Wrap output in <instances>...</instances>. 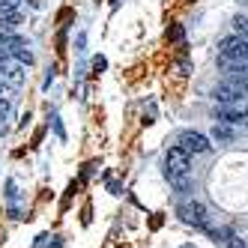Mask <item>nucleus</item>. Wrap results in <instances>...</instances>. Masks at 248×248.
Segmentation results:
<instances>
[{"label":"nucleus","mask_w":248,"mask_h":248,"mask_svg":"<svg viewBox=\"0 0 248 248\" xmlns=\"http://www.w3.org/2000/svg\"><path fill=\"white\" fill-rule=\"evenodd\" d=\"M245 111H248V108H245Z\"/></svg>","instance_id":"aec40b11"},{"label":"nucleus","mask_w":248,"mask_h":248,"mask_svg":"<svg viewBox=\"0 0 248 248\" xmlns=\"http://www.w3.org/2000/svg\"><path fill=\"white\" fill-rule=\"evenodd\" d=\"M165 176L170 180V186L183 176H191V162H188V153L183 147H170L165 153Z\"/></svg>","instance_id":"f257e3e1"},{"label":"nucleus","mask_w":248,"mask_h":248,"mask_svg":"<svg viewBox=\"0 0 248 248\" xmlns=\"http://www.w3.org/2000/svg\"><path fill=\"white\" fill-rule=\"evenodd\" d=\"M0 24H9V27H15V24H21V15L15 12V9H9V12H3V15H0Z\"/></svg>","instance_id":"9b49d317"},{"label":"nucleus","mask_w":248,"mask_h":248,"mask_svg":"<svg viewBox=\"0 0 248 248\" xmlns=\"http://www.w3.org/2000/svg\"><path fill=\"white\" fill-rule=\"evenodd\" d=\"M233 27H236V33L242 39H248V18H242V15H236L233 18Z\"/></svg>","instance_id":"f8f14e48"},{"label":"nucleus","mask_w":248,"mask_h":248,"mask_svg":"<svg viewBox=\"0 0 248 248\" xmlns=\"http://www.w3.org/2000/svg\"><path fill=\"white\" fill-rule=\"evenodd\" d=\"M0 81H6L12 87L24 84V66L21 63H0Z\"/></svg>","instance_id":"423d86ee"},{"label":"nucleus","mask_w":248,"mask_h":248,"mask_svg":"<svg viewBox=\"0 0 248 248\" xmlns=\"http://www.w3.org/2000/svg\"><path fill=\"white\" fill-rule=\"evenodd\" d=\"M245 117H248V111H245L242 102L233 105V108H218V111H216V120H221V123H239V120H245Z\"/></svg>","instance_id":"0eeeda50"},{"label":"nucleus","mask_w":248,"mask_h":248,"mask_svg":"<svg viewBox=\"0 0 248 248\" xmlns=\"http://www.w3.org/2000/svg\"><path fill=\"white\" fill-rule=\"evenodd\" d=\"M180 218L186 221V224H194V227H201V230H209V212H206V206L203 203H198V201H188V203H180Z\"/></svg>","instance_id":"20e7f679"},{"label":"nucleus","mask_w":248,"mask_h":248,"mask_svg":"<svg viewBox=\"0 0 248 248\" xmlns=\"http://www.w3.org/2000/svg\"><path fill=\"white\" fill-rule=\"evenodd\" d=\"M0 93H3V81H0Z\"/></svg>","instance_id":"a211bd4d"},{"label":"nucleus","mask_w":248,"mask_h":248,"mask_svg":"<svg viewBox=\"0 0 248 248\" xmlns=\"http://www.w3.org/2000/svg\"><path fill=\"white\" fill-rule=\"evenodd\" d=\"M114 3H117V0H114Z\"/></svg>","instance_id":"6ab92c4d"},{"label":"nucleus","mask_w":248,"mask_h":248,"mask_svg":"<svg viewBox=\"0 0 248 248\" xmlns=\"http://www.w3.org/2000/svg\"><path fill=\"white\" fill-rule=\"evenodd\" d=\"M218 57L248 63V39H242L239 33H233V36H224V39L218 42Z\"/></svg>","instance_id":"7ed1b4c3"},{"label":"nucleus","mask_w":248,"mask_h":248,"mask_svg":"<svg viewBox=\"0 0 248 248\" xmlns=\"http://www.w3.org/2000/svg\"><path fill=\"white\" fill-rule=\"evenodd\" d=\"M9 54H12L15 60H18L21 66H30V63H33V54H30V51H27V45H21V48H15V51H9Z\"/></svg>","instance_id":"1a4fd4ad"},{"label":"nucleus","mask_w":248,"mask_h":248,"mask_svg":"<svg viewBox=\"0 0 248 248\" xmlns=\"http://www.w3.org/2000/svg\"><path fill=\"white\" fill-rule=\"evenodd\" d=\"M212 140H218V144H233L236 132L230 129L227 123H216V126H212Z\"/></svg>","instance_id":"6e6552de"},{"label":"nucleus","mask_w":248,"mask_h":248,"mask_svg":"<svg viewBox=\"0 0 248 248\" xmlns=\"http://www.w3.org/2000/svg\"><path fill=\"white\" fill-rule=\"evenodd\" d=\"M9 36H12V27H9V24H0V45H3Z\"/></svg>","instance_id":"dca6fc26"},{"label":"nucleus","mask_w":248,"mask_h":248,"mask_svg":"<svg viewBox=\"0 0 248 248\" xmlns=\"http://www.w3.org/2000/svg\"><path fill=\"white\" fill-rule=\"evenodd\" d=\"M212 96H216L218 102H224V105H239L245 96H248V81H239V78H224L216 90H212Z\"/></svg>","instance_id":"f03ea898"},{"label":"nucleus","mask_w":248,"mask_h":248,"mask_svg":"<svg viewBox=\"0 0 248 248\" xmlns=\"http://www.w3.org/2000/svg\"><path fill=\"white\" fill-rule=\"evenodd\" d=\"M221 248H248V245H245V242H242V239H239L236 233H230V236H227V239L221 242Z\"/></svg>","instance_id":"ddd939ff"},{"label":"nucleus","mask_w":248,"mask_h":248,"mask_svg":"<svg viewBox=\"0 0 248 248\" xmlns=\"http://www.w3.org/2000/svg\"><path fill=\"white\" fill-rule=\"evenodd\" d=\"M51 126H54V132H57V138H66V132H63V123H60V117L54 114L51 117Z\"/></svg>","instance_id":"2eb2a0df"},{"label":"nucleus","mask_w":248,"mask_h":248,"mask_svg":"<svg viewBox=\"0 0 248 248\" xmlns=\"http://www.w3.org/2000/svg\"><path fill=\"white\" fill-rule=\"evenodd\" d=\"M6 117H9V102H6V99H0V132L6 129V126H3V120H6Z\"/></svg>","instance_id":"4468645a"},{"label":"nucleus","mask_w":248,"mask_h":248,"mask_svg":"<svg viewBox=\"0 0 248 248\" xmlns=\"http://www.w3.org/2000/svg\"><path fill=\"white\" fill-rule=\"evenodd\" d=\"M6 57H9V51H6V48H0V63H6Z\"/></svg>","instance_id":"f3484780"},{"label":"nucleus","mask_w":248,"mask_h":248,"mask_svg":"<svg viewBox=\"0 0 248 248\" xmlns=\"http://www.w3.org/2000/svg\"><path fill=\"white\" fill-rule=\"evenodd\" d=\"M176 147H183L186 153H209V150H212L209 138L201 135V132H191V129L180 132V144H176Z\"/></svg>","instance_id":"39448f33"},{"label":"nucleus","mask_w":248,"mask_h":248,"mask_svg":"<svg viewBox=\"0 0 248 248\" xmlns=\"http://www.w3.org/2000/svg\"><path fill=\"white\" fill-rule=\"evenodd\" d=\"M168 39H170V42H183V39H186L183 24H170V27H168Z\"/></svg>","instance_id":"9d476101"}]
</instances>
